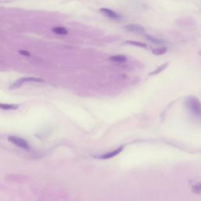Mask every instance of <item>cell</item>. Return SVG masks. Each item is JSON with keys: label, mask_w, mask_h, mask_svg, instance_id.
Instances as JSON below:
<instances>
[{"label": "cell", "mask_w": 201, "mask_h": 201, "mask_svg": "<svg viewBox=\"0 0 201 201\" xmlns=\"http://www.w3.org/2000/svg\"><path fill=\"white\" fill-rule=\"evenodd\" d=\"M120 150H121V148H120V149H117V150H115V151H113L112 153H107L106 155H105V156H103L102 157L103 158H112L113 156H115V155H117L120 152Z\"/></svg>", "instance_id": "obj_11"}, {"label": "cell", "mask_w": 201, "mask_h": 201, "mask_svg": "<svg viewBox=\"0 0 201 201\" xmlns=\"http://www.w3.org/2000/svg\"><path fill=\"white\" fill-rule=\"evenodd\" d=\"M100 11L103 14L105 15L106 17H109V18H111V19L116 20L120 18V16H119L116 13L114 12L113 10H110V9H107V8H101V9L100 10Z\"/></svg>", "instance_id": "obj_4"}, {"label": "cell", "mask_w": 201, "mask_h": 201, "mask_svg": "<svg viewBox=\"0 0 201 201\" xmlns=\"http://www.w3.org/2000/svg\"><path fill=\"white\" fill-rule=\"evenodd\" d=\"M168 49L166 47H159L156 49H154L153 50V53L155 55H162L163 53H165L167 52Z\"/></svg>", "instance_id": "obj_9"}, {"label": "cell", "mask_w": 201, "mask_h": 201, "mask_svg": "<svg viewBox=\"0 0 201 201\" xmlns=\"http://www.w3.org/2000/svg\"><path fill=\"white\" fill-rule=\"evenodd\" d=\"M124 29L127 31H130V32H133V33L135 34H144L145 33V29L144 27H142L141 25H139V24H127L126 26H124Z\"/></svg>", "instance_id": "obj_3"}, {"label": "cell", "mask_w": 201, "mask_h": 201, "mask_svg": "<svg viewBox=\"0 0 201 201\" xmlns=\"http://www.w3.org/2000/svg\"><path fill=\"white\" fill-rule=\"evenodd\" d=\"M146 38H148V40H150L151 42H152V43H156V44H160V43H162V42H161L160 40H159V39H156V38H153V36H146Z\"/></svg>", "instance_id": "obj_13"}, {"label": "cell", "mask_w": 201, "mask_h": 201, "mask_svg": "<svg viewBox=\"0 0 201 201\" xmlns=\"http://www.w3.org/2000/svg\"><path fill=\"white\" fill-rule=\"evenodd\" d=\"M52 31L54 33L58 34V35H61V36H65L68 33V31L64 27H54L52 29Z\"/></svg>", "instance_id": "obj_8"}, {"label": "cell", "mask_w": 201, "mask_h": 201, "mask_svg": "<svg viewBox=\"0 0 201 201\" xmlns=\"http://www.w3.org/2000/svg\"><path fill=\"white\" fill-rule=\"evenodd\" d=\"M186 107L189 113L194 116L201 119V102L196 97H189L185 102Z\"/></svg>", "instance_id": "obj_1"}, {"label": "cell", "mask_w": 201, "mask_h": 201, "mask_svg": "<svg viewBox=\"0 0 201 201\" xmlns=\"http://www.w3.org/2000/svg\"><path fill=\"white\" fill-rule=\"evenodd\" d=\"M19 53H21V55L27 56V57H30L31 56L30 53L28 52V51H25V50H19Z\"/></svg>", "instance_id": "obj_14"}, {"label": "cell", "mask_w": 201, "mask_h": 201, "mask_svg": "<svg viewBox=\"0 0 201 201\" xmlns=\"http://www.w3.org/2000/svg\"><path fill=\"white\" fill-rule=\"evenodd\" d=\"M126 43H129V44H131V45L137 46H138V47H146V46H147V45H146L145 43H139V42H134V41H127Z\"/></svg>", "instance_id": "obj_10"}, {"label": "cell", "mask_w": 201, "mask_h": 201, "mask_svg": "<svg viewBox=\"0 0 201 201\" xmlns=\"http://www.w3.org/2000/svg\"><path fill=\"white\" fill-rule=\"evenodd\" d=\"M19 105L16 104H5L0 102V108L3 110H15L18 108Z\"/></svg>", "instance_id": "obj_5"}, {"label": "cell", "mask_w": 201, "mask_h": 201, "mask_svg": "<svg viewBox=\"0 0 201 201\" xmlns=\"http://www.w3.org/2000/svg\"><path fill=\"white\" fill-rule=\"evenodd\" d=\"M24 82H43V80L40 78H35V77H29V78H22L20 80L14 84V86L17 85V84H21Z\"/></svg>", "instance_id": "obj_6"}, {"label": "cell", "mask_w": 201, "mask_h": 201, "mask_svg": "<svg viewBox=\"0 0 201 201\" xmlns=\"http://www.w3.org/2000/svg\"><path fill=\"white\" fill-rule=\"evenodd\" d=\"M110 60L112 61H114V62H118V63H122L125 62L127 61V58L126 56L121 55V54H117V55H113L110 58Z\"/></svg>", "instance_id": "obj_7"}, {"label": "cell", "mask_w": 201, "mask_h": 201, "mask_svg": "<svg viewBox=\"0 0 201 201\" xmlns=\"http://www.w3.org/2000/svg\"><path fill=\"white\" fill-rule=\"evenodd\" d=\"M168 63H165V64H163V65H161V66H160V67L157 68V69L156 70V71H154L153 73H151L150 75H156V74H158L159 72H162L163 70H164L166 68L168 67Z\"/></svg>", "instance_id": "obj_12"}, {"label": "cell", "mask_w": 201, "mask_h": 201, "mask_svg": "<svg viewBox=\"0 0 201 201\" xmlns=\"http://www.w3.org/2000/svg\"><path fill=\"white\" fill-rule=\"evenodd\" d=\"M8 141H10V143L14 144L17 147H19L21 148L28 150L29 148V145L28 143V141L26 140H24L22 138L17 136H9L8 137Z\"/></svg>", "instance_id": "obj_2"}]
</instances>
